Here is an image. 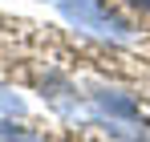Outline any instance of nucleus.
Here are the masks:
<instances>
[{"label":"nucleus","instance_id":"1","mask_svg":"<svg viewBox=\"0 0 150 142\" xmlns=\"http://www.w3.org/2000/svg\"><path fill=\"white\" fill-rule=\"evenodd\" d=\"M53 4H57L61 21L73 24L77 33H85V37L114 41V45H126V41L134 37V28H130L118 12H110L101 0H53Z\"/></svg>","mask_w":150,"mask_h":142},{"label":"nucleus","instance_id":"2","mask_svg":"<svg viewBox=\"0 0 150 142\" xmlns=\"http://www.w3.org/2000/svg\"><path fill=\"white\" fill-rule=\"evenodd\" d=\"M89 114H93V122H142V106L126 89L98 85L89 94Z\"/></svg>","mask_w":150,"mask_h":142},{"label":"nucleus","instance_id":"3","mask_svg":"<svg viewBox=\"0 0 150 142\" xmlns=\"http://www.w3.org/2000/svg\"><path fill=\"white\" fill-rule=\"evenodd\" d=\"M0 142H49L45 134H37V130H28V126H12L8 114H0Z\"/></svg>","mask_w":150,"mask_h":142},{"label":"nucleus","instance_id":"4","mask_svg":"<svg viewBox=\"0 0 150 142\" xmlns=\"http://www.w3.org/2000/svg\"><path fill=\"white\" fill-rule=\"evenodd\" d=\"M0 114H12V118H25V97H16L12 89L0 85Z\"/></svg>","mask_w":150,"mask_h":142},{"label":"nucleus","instance_id":"5","mask_svg":"<svg viewBox=\"0 0 150 142\" xmlns=\"http://www.w3.org/2000/svg\"><path fill=\"white\" fill-rule=\"evenodd\" d=\"M134 8H142V12H150V0H130Z\"/></svg>","mask_w":150,"mask_h":142}]
</instances>
